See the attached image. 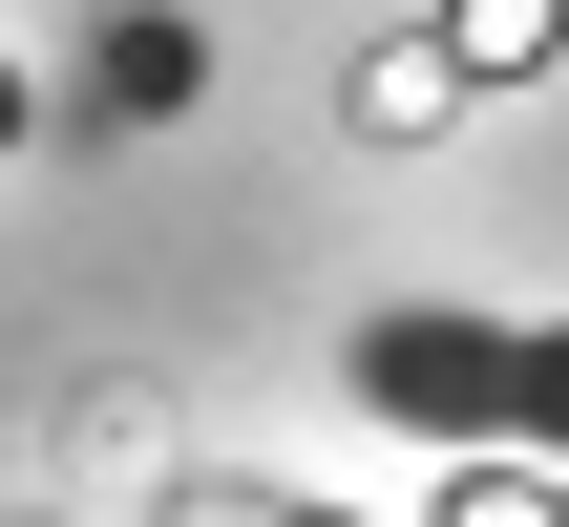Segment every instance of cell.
<instances>
[{
	"label": "cell",
	"mask_w": 569,
	"mask_h": 527,
	"mask_svg": "<svg viewBox=\"0 0 569 527\" xmlns=\"http://www.w3.org/2000/svg\"><path fill=\"white\" fill-rule=\"evenodd\" d=\"M507 444H569V317H507Z\"/></svg>",
	"instance_id": "obj_2"
},
{
	"label": "cell",
	"mask_w": 569,
	"mask_h": 527,
	"mask_svg": "<svg viewBox=\"0 0 569 527\" xmlns=\"http://www.w3.org/2000/svg\"><path fill=\"white\" fill-rule=\"evenodd\" d=\"M338 380H359L401 444H507V317H465V296L359 317V338H338Z\"/></svg>",
	"instance_id": "obj_1"
},
{
	"label": "cell",
	"mask_w": 569,
	"mask_h": 527,
	"mask_svg": "<svg viewBox=\"0 0 569 527\" xmlns=\"http://www.w3.org/2000/svg\"><path fill=\"white\" fill-rule=\"evenodd\" d=\"M21 527H63V507H21Z\"/></svg>",
	"instance_id": "obj_4"
},
{
	"label": "cell",
	"mask_w": 569,
	"mask_h": 527,
	"mask_svg": "<svg viewBox=\"0 0 569 527\" xmlns=\"http://www.w3.org/2000/svg\"><path fill=\"white\" fill-rule=\"evenodd\" d=\"M0 148H21V84H0Z\"/></svg>",
	"instance_id": "obj_3"
}]
</instances>
